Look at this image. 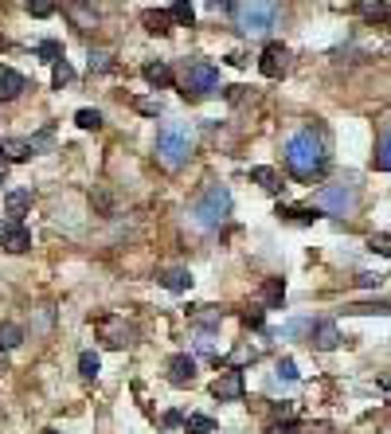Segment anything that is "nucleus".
I'll use <instances>...</instances> for the list:
<instances>
[{
  "label": "nucleus",
  "mask_w": 391,
  "mask_h": 434,
  "mask_svg": "<svg viewBox=\"0 0 391 434\" xmlns=\"http://www.w3.org/2000/svg\"><path fill=\"white\" fill-rule=\"evenodd\" d=\"M196 380V356H188V352H176L169 360V384L172 387H188Z\"/></svg>",
  "instance_id": "nucleus-10"
},
{
  "label": "nucleus",
  "mask_w": 391,
  "mask_h": 434,
  "mask_svg": "<svg viewBox=\"0 0 391 434\" xmlns=\"http://www.w3.org/2000/svg\"><path fill=\"white\" fill-rule=\"evenodd\" d=\"M348 313H379V317H391V302H360V305H348Z\"/></svg>",
  "instance_id": "nucleus-30"
},
{
  "label": "nucleus",
  "mask_w": 391,
  "mask_h": 434,
  "mask_svg": "<svg viewBox=\"0 0 391 434\" xmlns=\"http://www.w3.org/2000/svg\"><path fill=\"white\" fill-rule=\"evenodd\" d=\"M360 286L372 289V286H379V278H376V274H360Z\"/></svg>",
  "instance_id": "nucleus-41"
},
{
  "label": "nucleus",
  "mask_w": 391,
  "mask_h": 434,
  "mask_svg": "<svg viewBox=\"0 0 391 434\" xmlns=\"http://www.w3.org/2000/svg\"><path fill=\"white\" fill-rule=\"evenodd\" d=\"M0 247L8 254H24L28 247H32V231H28L24 223L8 219V223H0Z\"/></svg>",
  "instance_id": "nucleus-7"
},
{
  "label": "nucleus",
  "mask_w": 391,
  "mask_h": 434,
  "mask_svg": "<svg viewBox=\"0 0 391 434\" xmlns=\"http://www.w3.org/2000/svg\"><path fill=\"white\" fill-rule=\"evenodd\" d=\"M372 165H376L379 172H391V121L379 130L376 137V153H372Z\"/></svg>",
  "instance_id": "nucleus-15"
},
{
  "label": "nucleus",
  "mask_w": 391,
  "mask_h": 434,
  "mask_svg": "<svg viewBox=\"0 0 391 434\" xmlns=\"http://www.w3.org/2000/svg\"><path fill=\"white\" fill-rule=\"evenodd\" d=\"M20 340H24V329L12 325V321H0V349L12 352V349H20Z\"/></svg>",
  "instance_id": "nucleus-24"
},
{
  "label": "nucleus",
  "mask_w": 391,
  "mask_h": 434,
  "mask_svg": "<svg viewBox=\"0 0 391 434\" xmlns=\"http://www.w3.org/2000/svg\"><path fill=\"white\" fill-rule=\"evenodd\" d=\"M188 216H192V223L200 231H220L223 223H227V216H231V188H227V184H208V188L192 200Z\"/></svg>",
  "instance_id": "nucleus-2"
},
{
  "label": "nucleus",
  "mask_w": 391,
  "mask_h": 434,
  "mask_svg": "<svg viewBox=\"0 0 391 434\" xmlns=\"http://www.w3.org/2000/svg\"><path fill=\"white\" fill-rule=\"evenodd\" d=\"M188 157H192V133H188V125H176V121H165L157 133V161L165 165V169H184L188 165Z\"/></svg>",
  "instance_id": "nucleus-3"
},
{
  "label": "nucleus",
  "mask_w": 391,
  "mask_h": 434,
  "mask_svg": "<svg viewBox=\"0 0 391 434\" xmlns=\"http://www.w3.org/2000/svg\"><path fill=\"white\" fill-rule=\"evenodd\" d=\"M74 121H78V130H102V114L98 110H78Z\"/></svg>",
  "instance_id": "nucleus-31"
},
{
  "label": "nucleus",
  "mask_w": 391,
  "mask_h": 434,
  "mask_svg": "<svg viewBox=\"0 0 391 434\" xmlns=\"http://www.w3.org/2000/svg\"><path fill=\"white\" fill-rule=\"evenodd\" d=\"M282 161H286L290 176H297V180L321 176V172L329 169V141H325V133L313 130V125L290 133V137H286V149H282Z\"/></svg>",
  "instance_id": "nucleus-1"
},
{
  "label": "nucleus",
  "mask_w": 391,
  "mask_h": 434,
  "mask_svg": "<svg viewBox=\"0 0 391 434\" xmlns=\"http://www.w3.org/2000/svg\"><path fill=\"white\" fill-rule=\"evenodd\" d=\"M360 16H364V20H388L391 4L388 0H360Z\"/></svg>",
  "instance_id": "nucleus-26"
},
{
  "label": "nucleus",
  "mask_w": 391,
  "mask_h": 434,
  "mask_svg": "<svg viewBox=\"0 0 391 434\" xmlns=\"http://www.w3.org/2000/svg\"><path fill=\"white\" fill-rule=\"evenodd\" d=\"M368 251L391 258V235H372V239H368Z\"/></svg>",
  "instance_id": "nucleus-35"
},
{
  "label": "nucleus",
  "mask_w": 391,
  "mask_h": 434,
  "mask_svg": "<svg viewBox=\"0 0 391 434\" xmlns=\"http://www.w3.org/2000/svg\"><path fill=\"white\" fill-rule=\"evenodd\" d=\"M306 434H337V431H332V426H309Z\"/></svg>",
  "instance_id": "nucleus-42"
},
{
  "label": "nucleus",
  "mask_w": 391,
  "mask_h": 434,
  "mask_svg": "<svg viewBox=\"0 0 391 434\" xmlns=\"http://www.w3.org/2000/svg\"><path fill=\"white\" fill-rule=\"evenodd\" d=\"M28 90V79L16 67H0V98H20Z\"/></svg>",
  "instance_id": "nucleus-12"
},
{
  "label": "nucleus",
  "mask_w": 391,
  "mask_h": 434,
  "mask_svg": "<svg viewBox=\"0 0 391 434\" xmlns=\"http://www.w3.org/2000/svg\"><path fill=\"white\" fill-rule=\"evenodd\" d=\"M274 20H278L274 0H239L235 4V28L243 36H266L274 28Z\"/></svg>",
  "instance_id": "nucleus-4"
},
{
  "label": "nucleus",
  "mask_w": 391,
  "mask_h": 434,
  "mask_svg": "<svg viewBox=\"0 0 391 434\" xmlns=\"http://www.w3.org/2000/svg\"><path fill=\"white\" fill-rule=\"evenodd\" d=\"M141 74H145V83L149 86H157V90H165V86H172V67L169 63H145V67H141Z\"/></svg>",
  "instance_id": "nucleus-16"
},
{
  "label": "nucleus",
  "mask_w": 391,
  "mask_h": 434,
  "mask_svg": "<svg viewBox=\"0 0 391 434\" xmlns=\"http://www.w3.org/2000/svg\"><path fill=\"white\" fill-rule=\"evenodd\" d=\"M67 16H71L74 28H83V32H90V28L98 24V12L86 4V0H67Z\"/></svg>",
  "instance_id": "nucleus-14"
},
{
  "label": "nucleus",
  "mask_w": 391,
  "mask_h": 434,
  "mask_svg": "<svg viewBox=\"0 0 391 434\" xmlns=\"http://www.w3.org/2000/svg\"><path fill=\"white\" fill-rule=\"evenodd\" d=\"M313 207L348 219V216H356V188L352 184H325V188L313 196Z\"/></svg>",
  "instance_id": "nucleus-6"
},
{
  "label": "nucleus",
  "mask_w": 391,
  "mask_h": 434,
  "mask_svg": "<svg viewBox=\"0 0 391 434\" xmlns=\"http://www.w3.org/2000/svg\"><path fill=\"white\" fill-rule=\"evenodd\" d=\"M176 422H184L180 411H169V415H165V426H176Z\"/></svg>",
  "instance_id": "nucleus-40"
},
{
  "label": "nucleus",
  "mask_w": 391,
  "mask_h": 434,
  "mask_svg": "<svg viewBox=\"0 0 391 434\" xmlns=\"http://www.w3.org/2000/svg\"><path fill=\"white\" fill-rule=\"evenodd\" d=\"M243 325H251V329H262V309H246V313H243Z\"/></svg>",
  "instance_id": "nucleus-39"
},
{
  "label": "nucleus",
  "mask_w": 391,
  "mask_h": 434,
  "mask_svg": "<svg viewBox=\"0 0 391 434\" xmlns=\"http://www.w3.org/2000/svg\"><path fill=\"white\" fill-rule=\"evenodd\" d=\"M43 434H59V431H43Z\"/></svg>",
  "instance_id": "nucleus-44"
},
{
  "label": "nucleus",
  "mask_w": 391,
  "mask_h": 434,
  "mask_svg": "<svg viewBox=\"0 0 391 434\" xmlns=\"http://www.w3.org/2000/svg\"><path fill=\"white\" fill-rule=\"evenodd\" d=\"M36 55H39L43 63H51V67H55V63L63 59V43H55V39H43V43L36 48Z\"/></svg>",
  "instance_id": "nucleus-29"
},
{
  "label": "nucleus",
  "mask_w": 391,
  "mask_h": 434,
  "mask_svg": "<svg viewBox=\"0 0 391 434\" xmlns=\"http://www.w3.org/2000/svg\"><path fill=\"white\" fill-rule=\"evenodd\" d=\"M313 325H317V321H290V325H286V337H302V333H313Z\"/></svg>",
  "instance_id": "nucleus-37"
},
{
  "label": "nucleus",
  "mask_w": 391,
  "mask_h": 434,
  "mask_svg": "<svg viewBox=\"0 0 391 434\" xmlns=\"http://www.w3.org/2000/svg\"><path fill=\"white\" fill-rule=\"evenodd\" d=\"M278 380H286V384L297 380V364H293L290 356H282V360H278Z\"/></svg>",
  "instance_id": "nucleus-36"
},
{
  "label": "nucleus",
  "mask_w": 391,
  "mask_h": 434,
  "mask_svg": "<svg viewBox=\"0 0 391 434\" xmlns=\"http://www.w3.org/2000/svg\"><path fill=\"white\" fill-rule=\"evenodd\" d=\"M78 368H83V375H86V380H94V375H98V368H102L98 352H83V356H78Z\"/></svg>",
  "instance_id": "nucleus-33"
},
{
  "label": "nucleus",
  "mask_w": 391,
  "mask_h": 434,
  "mask_svg": "<svg viewBox=\"0 0 391 434\" xmlns=\"http://www.w3.org/2000/svg\"><path fill=\"white\" fill-rule=\"evenodd\" d=\"M102 329H106V344H110V349H125L129 337H134V329L122 325L118 317H102Z\"/></svg>",
  "instance_id": "nucleus-13"
},
{
  "label": "nucleus",
  "mask_w": 391,
  "mask_h": 434,
  "mask_svg": "<svg viewBox=\"0 0 391 434\" xmlns=\"http://www.w3.org/2000/svg\"><path fill=\"white\" fill-rule=\"evenodd\" d=\"M309 344L321 352H332L337 344H341V329H337V321H317L313 325V333H309Z\"/></svg>",
  "instance_id": "nucleus-11"
},
{
  "label": "nucleus",
  "mask_w": 391,
  "mask_h": 434,
  "mask_svg": "<svg viewBox=\"0 0 391 434\" xmlns=\"http://www.w3.org/2000/svg\"><path fill=\"white\" fill-rule=\"evenodd\" d=\"M28 12L36 20H47V16H55V0H28Z\"/></svg>",
  "instance_id": "nucleus-32"
},
{
  "label": "nucleus",
  "mask_w": 391,
  "mask_h": 434,
  "mask_svg": "<svg viewBox=\"0 0 391 434\" xmlns=\"http://www.w3.org/2000/svg\"><path fill=\"white\" fill-rule=\"evenodd\" d=\"M211 395L220 399V403H235V399H243V372H239V368H227L223 375H215Z\"/></svg>",
  "instance_id": "nucleus-8"
},
{
  "label": "nucleus",
  "mask_w": 391,
  "mask_h": 434,
  "mask_svg": "<svg viewBox=\"0 0 391 434\" xmlns=\"http://www.w3.org/2000/svg\"><path fill=\"white\" fill-rule=\"evenodd\" d=\"M110 67H114V55H110V51H90V71L102 74V71H110Z\"/></svg>",
  "instance_id": "nucleus-34"
},
{
  "label": "nucleus",
  "mask_w": 391,
  "mask_h": 434,
  "mask_svg": "<svg viewBox=\"0 0 391 434\" xmlns=\"http://www.w3.org/2000/svg\"><path fill=\"white\" fill-rule=\"evenodd\" d=\"M215 90H223L220 86V67H211V63H204V59H196V63L184 67V74H180V94L184 98L200 102V98H211Z\"/></svg>",
  "instance_id": "nucleus-5"
},
{
  "label": "nucleus",
  "mask_w": 391,
  "mask_h": 434,
  "mask_svg": "<svg viewBox=\"0 0 391 434\" xmlns=\"http://www.w3.org/2000/svg\"><path fill=\"white\" fill-rule=\"evenodd\" d=\"M160 286L172 289V293H184V289L192 286V274H188L184 266H172V270H165V274H160Z\"/></svg>",
  "instance_id": "nucleus-19"
},
{
  "label": "nucleus",
  "mask_w": 391,
  "mask_h": 434,
  "mask_svg": "<svg viewBox=\"0 0 391 434\" xmlns=\"http://www.w3.org/2000/svg\"><path fill=\"white\" fill-rule=\"evenodd\" d=\"M4 207H8V216L20 223V216H24L28 207H32V192H24V188H16V192L4 196Z\"/></svg>",
  "instance_id": "nucleus-22"
},
{
  "label": "nucleus",
  "mask_w": 391,
  "mask_h": 434,
  "mask_svg": "<svg viewBox=\"0 0 391 434\" xmlns=\"http://www.w3.org/2000/svg\"><path fill=\"white\" fill-rule=\"evenodd\" d=\"M274 216L293 219V223H313V219H321L317 207H286V204H278V211H274Z\"/></svg>",
  "instance_id": "nucleus-25"
},
{
  "label": "nucleus",
  "mask_w": 391,
  "mask_h": 434,
  "mask_svg": "<svg viewBox=\"0 0 391 434\" xmlns=\"http://www.w3.org/2000/svg\"><path fill=\"white\" fill-rule=\"evenodd\" d=\"M286 67H290V51L282 48V43H266L262 59H258V71L266 74V79H282Z\"/></svg>",
  "instance_id": "nucleus-9"
},
{
  "label": "nucleus",
  "mask_w": 391,
  "mask_h": 434,
  "mask_svg": "<svg viewBox=\"0 0 391 434\" xmlns=\"http://www.w3.org/2000/svg\"><path fill=\"white\" fill-rule=\"evenodd\" d=\"M141 24H145V32H153V36H169L172 32V16L149 8V12H141Z\"/></svg>",
  "instance_id": "nucleus-17"
},
{
  "label": "nucleus",
  "mask_w": 391,
  "mask_h": 434,
  "mask_svg": "<svg viewBox=\"0 0 391 434\" xmlns=\"http://www.w3.org/2000/svg\"><path fill=\"white\" fill-rule=\"evenodd\" d=\"M251 180H255L258 188H266V192H274V196L282 192V176H278L274 169H270V165H258V169H251Z\"/></svg>",
  "instance_id": "nucleus-20"
},
{
  "label": "nucleus",
  "mask_w": 391,
  "mask_h": 434,
  "mask_svg": "<svg viewBox=\"0 0 391 434\" xmlns=\"http://www.w3.org/2000/svg\"><path fill=\"white\" fill-rule=\"evenodd\" d=\"M0 161H4V149H0Z\"/></svg>",
  "instance_id": "nucleus-45"
},
{
  "label": "nucleus",
  "mask_w": 391,
  "mask_h": 434,
  "mask_svg": "<svg viewBox=\"0 0 391 434\" xmlns=\"http://www.w3.org/2000/svg\"><path fill=\"white\" fill-rule=\"evenodd\" d=\"M0 184H4V169H0Z\"/></svg>",
  "instance_id": "nucleus-43"
},
{
  "label": "nucleus",
  "mask_w": 391,
  "mask_h": 434,
  "mask_svg": "<svg viewBox=\"0 0 391 434\" xmlns=\"http://www.w3.org/2000/svg\"><path fill=\"white\" fill-rule=\"evenodd\" d=\"M169 16H172V24H176V28H192V24H196V8H192V0H172Z\"/></svg>",
  "instance_id": "nucleus-23"
},
{
  "label": "nucleus",
  "mask_w": 391,
  "mask_h": 434,
  "mask_svg": "<svg viewBox=\"0 0 391 434\" xmlns=\"http://www.w3.org/2000/svg\"><path fill=\"white\" fill-rule=\"evenodd\" d=\"M0 149H4V157H8V161H28L32 153H36V145L24 141V137H4Z\"/></svg>",
  "instance_id": "nucleus-18"
},
{
  "label": "nucleus",
  "mask_w": 391,
  "mask_h": 434,
  "mask_svg": "<svg viewBox=\"0 0 391 434\" xmlns=\"http://www.w3.org/2000/svg\"><path fill=\"white\" fill-rule=\"evenodd\" d=\"M137 110H141V114H149V118H157V114H160V102H153V98H137Z\"/></svg>",
  "instance_id": "nucleus-38"
},
{
  "label": "nucleus",
  "mask_w": 391,
  "mask_h": 434,
  "mask_svg": "<svg viewBox=\"0 0 391 434\" xmlns=\"http://www.w3.org/2000/svg\"><path fill=\"white\" fill-rule=\"evenodd\" d=\"M282 298H286V282H282V278H266V282H262V302H266V309H282Z\"/></svg>",
  "instance_id": "nucleus-21"
},
{
  "label": "nucleus",
  "mask_w": 391,
  "mask_h": 434,
  "mask_svg": "<svg viewBox=\"0 0 391 434\" xmlns=\"http://www.w3.org/2000/svg\"><path fill=\"white\" fill-rule=\"evenodd\" d=\"M184 426H188V434H215V419L211 415H188Z\"/></svg>",
  "instance_id": "nucleus-27"
},
{
  "label": "nucleus",
  "mask_w": 391,
  "mask_h": 434,
  "mask_svg": "<svg viewBox=\"0 0 391 434\" xmlns=\"http://www.w3.org/2000/svg\"><path fill=\"white\" fill-rule=\"evenodd\" d=\"M67 83H74V67L67 59H59L55 67H51V86H59V90H63Z\"/></svg>",
  "instance_id": "nucleus-28"
}]
</instances>
